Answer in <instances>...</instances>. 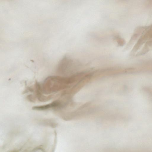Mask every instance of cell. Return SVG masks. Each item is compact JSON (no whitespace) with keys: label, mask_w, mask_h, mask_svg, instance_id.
<instances>
[{"label":"cell","mask_w":152,"mask_h":152,"mask_svg":"<svg viewBox=\"0 0 152 152\" xmlns=\"http://www.w3.org/2000/svg\"><path fill=\"white\" fill-rule=\"evenodd\" d=\"M72 80L71 77L59 76H50L47 77L41 85L42 93L45 94H52L66 88Z\"/></svg>","instance_id":"obj_1"},{"label":"cell","mask_w":152,"mask_h":152,"mask_svg":"<svg viewBox=\"0 0 152 152\" xmlns=\"http://www.w3.org/2000/svg\"><path fill=\"white\" fill-rule=\"evenodd\" d=\"M34 92L35 93V96L37 99L41 102L48 101L56 97V95L54 94L45 96L42 92L41 85L37 81H36L34 88Z\"/></svg>","instance_id":"obj_2"},{"label":"cell","mask_w":152,"mask_h":152,"mask_svg":"<svg viewBox=\"0 0 152 152\" xmlns=\"http://www.w3.org/2000/svg\"><path fill=\"white\" fill-rule=\"evenodd\" d=\"M62 106V102L60 99H58L46 104L33 107L32 109L34 110L38 111L46 110L52 109L54 111H56L60 109Z\"/></svg>","instance_id":"obj_3"},{"label":"cell","mask_w":152,"mask_h":152,"mask_svg":"<svg viewBox=\"0 0 152 152\" xmlns=\"http://www.w3.org/2000/svg\"><path fill=\"white\" fill-rule=\"evenodd\" d=\"M39 122L42 124L49 125L52 126H55L56 124L53 119H44L40 120Z\"/></svg>","instance_id":"obj_4"},{"label":"cell","mask_w":152,"mask_h":152,"mask_svg":"<svg viewBox=\"0 0 152 152\" xmlns=\"http://www.w3.org/2000/svg\"><path fill=\"white\" fill-rule=\"evenodd\" d=\"M26 98L29 101L33 102H35L36 100L35 96H34L33 95L31 94L27 96Z\"/></svg>","instance_id":"obj_5"},{"label":"cell","mask_w":152,"mask_h":152,"mask_svg":"<svg viewBox=\"0 0 152 152\" xmlns=\"http://www.w3.org/2000/svg\"><path fill=\"white\" fill-rule=\"evenodd\" d=\"M10 152H17L15 150L12 151Z\"/></svg>","instance_id":"obj_6"}]
</instances>
